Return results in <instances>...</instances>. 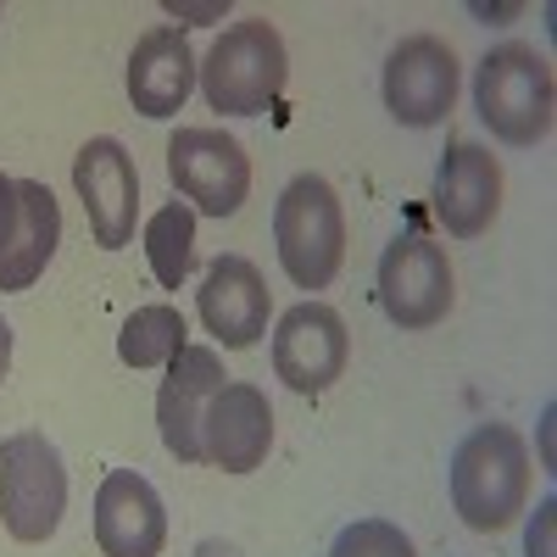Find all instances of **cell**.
<instances>
[{
    "label": "cell",
    "instance_id": "cell-1",
    "mask_svg": "<svg viewBox=\"0 0 557 557\" xmlns=\"http://www.w3.org/2000/svg\"><path fill=\"white\" fill-rule=\"evenodd\" d=\"M530 485H535L530 446L513 424H474L446 462L451 513L474 535H496L507 524H519L530 513Z\"/></svg>",
    "mask_w": 557,
    "mask_h": 557
},
{
    "label": "cell",
    "instance_id": "cell-2",
    "mask_svg": "<svg viewBox=\"0 0 557 557\" xmlns=\"http://www.w3.org/2000/svg\"><path fill=\"white\" fill-rule=\"evenodd\" d=\"M285 84H290V51H285V34L268 17L228 23L196 73V89L218 117H262L285 96Z\"/></svg>",
    "mask_w": 557,
    "mask_h": 557
},
{
    "label": "cell",
    "instance_id": "cell-3",
    "mask_svg": "<svg viewBox=\"0 0 557 557\" xmlns=\"http://www.w3.org/2000/svg\"><path fill=\"white\" fill-rule=\"evenodd\" d=\"M474 112L507 151H535L552 134V112H557L552 62L519 39L491 45L474 67Z\"/></svg>",
    "mask_w": 557,
    "mask_h": 557
},
{
    "label": "cell",
    "instance_id": "cell-4",
    "mask_svg": "<svg viewBox=\"0 0 557 557\" xmlns=\"http://www.w3.org/2000/svg\"><path fill=\"white\" fill-rule=\"evenodd\" d=\"M273 251L296 290H330L346 268V207L323 173H296L273 201Z\"/></svg>",
    "mask_w": 557,
    "mask_h": 557
},
{
    "label": "cell",
    "instance_id": "cell-5",
    "mask_svg": "<svg viewBox=\"0 0 557 557\" xmlns=\"http://www.w3.org/2000/svg\"><path fill=\"white\" fill-rule=\"evenodd\" d=\"M67 513V462L51 435L17 430L0 441V524L23 546H45Z\"/></svg>",
    "mask_w": 557,
    "mask_h": 557
},
{
    "label": "cell",
    "instance_id": "cell-6",
    "mask_svg": "<svg viewBox=\"0 0 557 557\" xmlns=\"http://www.w3.org/2000/svg\"><path fill=\"white\" fill-rule=\"evenodd\" d=\"M374 296H380V312L407 335L446 323V312L457 307V273H451L446 246H435L430 235H418V228L396 235L380 251Z\"/></svg>",
    "mask_w": 557,
    "mask_h": 557
},
{
    "label": "cell",
    "instance_id": "cell-7",
    "mask_svg": "<svg viewBox=\"0 0 557 557\" xmlns=\"http://www.w3.org/2000/svg\"><path fill=\"white\" fill-rule=\"evenodd\" d=\"M168 178L178 201L207 218H235L251 196V157L223 128H173L168 139Z\"/></svg>",
    "mask_w": 557,
    "mask_h": 557
},
{
    "label": "cell",
    "instance_id": "cell-8",
    "mask_svg": "<svg viewBox=\"0 0 557 557\" xmlns=\"http://www.w3.org/2000/svg\"><path fill=\"white\" fill-rule=\"evenodd\" d=\"M457 89H462V62L441 34H407L401 45H391L385 73H380V96L401 128L446 123L457 107Z\"/></svg>",
    "mask_w": 557,
    "mask_h": 557
},
{
    "label": "cell",
    "instance_id": "cell-9",
    "mask_svg": "<svg viewBox=\"0 0 557 557\" xmlns=\"http://www.w3.org/2000/svg\"><path fill=\"white\" fill-rule=\"evenodd\" d=\"M273 380H285L296 396H323L346 380L351 330L330 301H296L273 323Z\"/></svg>",
    "mask_w": 557,
    "mask_h": 557
},
{
    "label": "cell",
    "instance_id": "cell-10",
    "mask_svg": "<svg viewBox=\"0 0 557 557\" xmlns=\"http://www.w3.org/2000/svg\"><path fill=\"white\" fill-rule=\"evenodd\" d=\"M73 190L84 201L89 235H96L101 251H123L134 246V223H139V168L128 157L123 139L96 134L84 139L73 157Z\"/></svg>",
    "mask_w": 557,
    "mask_h": 557
},
{
    "label": "cell",
    "instance_id": "cell-11",
    "mask_svg": "<svg viewBox=\"0 0 557 557\" xmlns=\"http://www.w3.org/2000/svg\"><path fill=\"white\" fill-rule=\"evenodd\" d=\"M430 201H435V223L451 240H480L502 212V162L480 139H446Z\"/></svg>",
    "mask_w": 557,
    "mask_h": 557
},
{
    "label": "cell",
    "instance_id": "cell-12",
    "mask_svg": "<svg viewBox=\"0 0 557 557\" xmlns=\"http://www.w3.org/2000/svg\"><path fill=\"white\" fill-rule=\"evenodd\" d=\"M196 73H201V57H196L190 34L178 23H157V28L139 34L134 51H128V78H123L128 107L151 123H168L196 96Z\"/></svg>",
    "mask_w": 557,
    "mask_h": 557
},
{
    "label": "cell",
    "instance_id": "cell-13",
    "mask_svg": "<svg viewBox=\"0 0 557 557\" xmlns=\"http://www.w3.org/2000/svg\"><path fill=\"white\" fill-rule=\"evenodd\" d=\"M196 312L223 351H251L268 335V312H273L257 262L240 251L212 257L201 273V290H196Z\"/></svg>",
    "mask_w": 557,
    "mask_h": 557
},
{
    "label": "cell",
    "instance_id": "cell-14",
    "mask_svg": "<svg viewBox=\"0 0 557 557\" xmlns=\"http://www.w3.org/2000/svg\"><path fill=\"white\" fill-rule=\"evenodd\" d=\"M273 446V407L268 391L251 380H223V391L201 412V462L223 474H251Z\"/></svg>",
    "mask_w": 557,
    "mask_h": 557
},
{
    "label": "cell",
    "instance_id": "cell-15",
    "mask_svg": "<svg viewBox=\"0 0 557 557\" xmlns=\"http://www.w3.org/2000/svg\"><path fill=\"white\" fill-rule=\"evenodd\" d=\"M223 357L218 346H184L168 368H162V391H157V435L168 446L173 462H201V412L207 401L223 391Z\"/></svg>",
    "mask_w": 557,
    "mask_h": 557
},
{
    "label": "cell",
    "instance_id": "cell-16",
    "mask_svg": "<svg viewBox=\"0 0 557 557\" xmlns=\"http://www.w3.org/2000/svg\"><path fill=\"white\" fill-rule=\"evenodd\" d=\"M96 546L101 557H162L168 507L157 485L134 469H112L96 491Z\"/></svg>",
    "mask_w": 557,
    "mask_h": 557
},
{
    "label": "cell",
    "instance_id": "cell-17",
    "mask_svg": "<svg viewBox=\"0 0 557 557\" xmlns=\"http://www.w3.org/2000/svg\"><path fill=\"white\" fill-rule=\"evenodd\" d=\"M57 246H62V207H57V196H51V184L23 178V228H17L12 251L0 257V296L34 290L39 273L51 268Z\"/></svg>",
    "mask_w": 557,
    "mask_h": 557
},
{
    "label": "cell",
    "instance_id": "cell-18",
    "mask_svg": "<svg viewBox=\"0 0 557 557\" xmlns=\"http://www.w3.org/2000/svg\"><path fill=\"white\" fill-rule=\"evenodd\" d=\"M184 346H190V323L173 301H151V307H134L123 318V335H117V357L128 368H168Z\"/></svg>",
    "mask_w": 557,
    "mask_h": 557
},
{
    "label": "cell",
    "instance_id": "cell-19",
    "mask_svg": "<svg viewBox=\"0 0 557 557\" xmlns=\"http://www.w3.org/2000/svg\"><path fill=\"white\" fill-rule=\"evenodd\" d=\"M146 262L162 290H178L196 268V212L184 201H168L146 218Z\"/></svg>",
    "mask_w": 557,
    "mask_h": 557
},
{
    "label": "cell",
    "instance_id": "cell-20",
    "mask_svg": "<svg viewBox=\"0 0 557 557\" xmlns=\"http://www.w3.org/2000/svg\"><path fill=\"white\" fill-rule=\"evenodd\" d=\"M330 557H418L412 535L391 519H351L335 541H330Z\"/></svg>",
    "mask_w": 557,
    "mask_h": 557
},
{
    "label": "cell",
    "instance_id": "cell-21",
    "mask_svg": "<svg viewBox=\"0 0 557 557\" xmlns=\"http://www.w3.org/2000/svg\"><path fill=\"white\" fill-rule=\"evenodd\" d=\"M524 557H557V496H541L524 524Z\"/></svg>",
    "mask_w": 557,
    "mask_h": 557
},
{
    "label": "cell",
    "instance_id": "cell-22",
    "mask_svg": "<svg viewBox=\"0 0 557 557\" xmlns=\"http://www.w3.org/2000/svg\"><path fill=\"white\" fill-rule=\"evenodd\" d=\"M17 228H23V178H12V173H0V257L12 251V240H17Z\"/></svg>",
    "mask_w": 557,
    "mask_h": 557
},
{
    "label": "cell",
    "instance_id": "cell-23",
    "mask_svg": "<svg viewBox=\"0 0 557 557\" xmlns=\"http://www.w3.org/2000/svg\"><path fill=\"white\" fill-rule=\"evenodd\" d=\"M7 374H12V323L0 318V380H7Z\"/></svg>",
    "mask_w": 557,
    "mask_h": 557
},
{
    "label": "cell",
    "instance_id": "cell-24",
    "mask_svg": "<svg viewBox=\"0 0 557 557\" xmlns=\"http://www.w3.org/2000/svg\"><path fill=\"white\" fill-rule=\"evenodd\" d=\"M0 17H7V7H0Z\"/></svg>",
    "mask_w": 557,
    "mask_h": 557
}]
</instances>
